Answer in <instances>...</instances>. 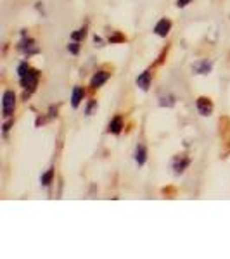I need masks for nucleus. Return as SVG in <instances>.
<instances>
[{
    "label": "nucleus",
    "instance_id": "f257e3e1",
    "mask_svg": "<svg viewBox=\"0 0 230 259\" xmlns=\"http://www.w3.org/2000/svg\"><path fill=\"white\" fill-rule=\"evenodd\" d=\"M18 74H19L21 87H23L24 90H28L31 94V92L36 89V85H39L40 73L36 69L30 68V66H28L26 62H21L19 68H18Z\"/></svg>",
    "mask_w": 230,
    "mask_h": 259
},
{
    "label": "nucleus",
    "instance_id": "f03ea898",
    "mask_svg": "<svg viewBox=\"0 0 230 259\" xmlns=\"http://www.w3.org/2000/svg\"><path fill=\"white\" fill-rule=\"evenodd\" d=\"M16 109V94L12 90H6L2 97V112L6 118H11Z\"/></svg>",
    "mask_w": 230,
    "mask_h": 259
},
{
    "label": "nucleus",
    "instance_id": "7ed1b4c3",
    "mask_svg": "<svg viewBox=\"0 0 230 259\" xmlns=\"http://www.w3.org/2000/svg\"><path fill=\"white\" fill-rule=\"evenodd\" d=\"M18 49L23 54H26V56H33V54H39L40 52V49L35 45V40H33V38H26V35H24V38L19 41Z\"/></svg>",
    "mask_w": 230,
    "mask_h": 259
},
{
    "label": "nucleus",
    "instance_id": "20e7f679",
    "mask_svg": "<svg viewBox=\"0 0 230 259\" xmlns=\"http://www.w3.org/2000/svg\"><path fill=\"white\" fill-rule=\"evenodd\" d=\"M196 106H198V111L201 116H210L213 112V102L208 97H199Z\"/></svg>",
    "mask_w": 230,
    "mask_h": 259
},
{
    "label": "nucleus",
    "instance_id": "39448f33",
    "mask_svg": "<svg viewBox=\"0 0 230 259\" xmlns=\"http://www.w3.org/2000/svg\"><path fill=\"white\" fill-rule=\"evenodd\" d=\"M111 78V73H107V71H97V73L92 76L90 80V87L92 89H99V87H102L104 83Z\"/></svg>",
    "mask_w": 230,
    "mask_h": 259
},
{
    "label": "nucleus",
    "instance_id": "423d86ee",
    "mask_svg": "<svg viewBox=\"0 0 230 259\" xmlns=\"http://www.w3.org/2000/svg\"><path fill=\"white\" fill-rule=\"evenodd\" d=\"M170 30H171V21L170 19H160L156 23V26H154L156 35L161 36V38H166V35L170 33Z\"/></svg>",
    "mask_w": 230,
    "mask_h": 259
},
{
    "label": "nucleus",
    "instance_id": "0eeeda50",
    "mask_svg": "<svg viewBox=\"0 0 230 259\" xmlns=\"http://www.w3.org/2000/svg\"><path fill=\"white\" fill-rule=\"evenodd\" d=\"M189 164H190V159H189V157H185V156H177V157L173 159V169H175V173H177V175L183 173V171L189 168Z\"/></svg>",
    "mask_w": 230,
    "mask_h": 259
},
{
    "label": "nucleus",
    "instance_id": "6e6552de",
    "mask_svg": "<svg viewBox=\"0 0 230 259\" xmlns=\"http://www.w3.org/2000/svg\"><path fill=\"white\" fill-rule=\"evenodd\" d=\"M150 81H152V74H150V71L147 69V71H144V73L139 74V78H137V87L142 89L144 92H147L149 87H150Z\"/></svg>",
    "mask_w": 230,
    "mask_h": 259
},
{
    "label": "nucleus",
    "instance_id": "1a4fd4ad",
    "mask_svg": "<svg viewBox=\"0 0 230 259\" xmlns=\"http://www.w3.org/2000/svg\"><path fill=\"white\" fill-rule=\"evenodd\" d=\"M192 68H194V71L198 74H208V73H211V69H213V61H208V59L198 61Z\"/></svg>",
    "mask_w": 230,
    "mask_h": 259
},
{
    "label": "nucleus",
    "instance_id": "9d476101",
    "mask_svg": "<svg viewBox=\"0 0 230 259\" xmlns=\"http://www.w3.org/2000/svg\"><path fill=\"white\" fill-rule=\"evenodd\" d=\"M121 130H123V118H121V116H114V118L111 119L109 126H107V132L112 133V135H120Z\"/></svg>",
    "mask_w": 230,
    "mask_h": 259
},
{
    "label": "nucleus",
    "instance_id": "9b49d317",
    "mask_svg": "<svg viewBox=\"0 0 230 259\" xmlns=\"http://www.w3.org/2000/svg\"><path fill=\"white\" fill-rule=\"evenodd\" d=\"M83 97H85V90H83L82 87H74V89H73V95H71V106L76 109V107L82 104Z\"/></svg>",
    "mask_w": 230,
    "mask_h": 259
},
{
    "label": "nucleus",
    "instance_id": "f8f14e48",
    "mask_svg": "<svg viewBox=\"0 0 230 259\" xmlns=\"http://www.w3.org/2000/svg\"><path fill=\"white\" fill-rule=\"evenodd\" d=\"M145 161H147V149L144 145H137L135 149V162L139 166H144Z\"/></svg>",
    "mask_w": 230,
    "mask_h": 259
},
{
    "label": "nucleus",
    "instance_id": "ddd939ff",
    "mask_svg": "<svg viewBox=\"0 0 230 259\" xmlns=\"http://www.w3.org/2000/svg\"><path fill=\"white\" fill-rule=\"evenodd\" d=\"M52 180H54V168H50V169L45 171L44 175H42L40 182H42V185H44V187H49L50 183H52Z\"/></svg>",
    "mask_w": 230,
    "mask_h": 259
},
{
    "label": "nucleus",
    "instance_id": "4468645a",
    "mask_svg": "<svg viewBox=\"0 0 230 259\" xmlns=\"http://www.w3.org/2000/svg\"><path fill=\"white\" fill-rule=\"evenodd\" d=\"M107 41H109V44H121V41H127V36L121 35V33H118V31H114L109 38H107Z\"/></svg>",
    "mask_w": 230,
    "mask_h": 259
},
{
    "label": "nucleus",
    "instance_id": "2eb2a0df",
    "mask_svg": "<svg viewBox=\"0 0 230 259\" xmlns=\"http://www.w3.org/2000/svg\"><path fill=\"white\" fill-rule=\"evenodd\" d=\"M160 106L161 107H173L175 106V97L168 95V97H161L160 99Z\"/></svg>",
    "mask_w": 230,
    "mask_h": 259
},
{
    "label": "nucleus",
    "instance_id": "dca6fc26",
    "mask_svg": "<svg viewBox=\"0 0 230 259\" xmlns=\"http://www.w3.org/2000/svg\"><path fill=\"white\" fill-rule=\"evenodd\" d=\"M87 36V31H85V28H83V30H76L73 33V35H71V38H73L74 41H80V40H83Z\"/></svg>",
    "mask_w": 230,
    "mask_h": 259
},
{
    "label": "nucleus",
    "instance_id": "f3484780",
    "mask_svg": "<svg viewBox=\"0 0 230 259\" xmlns=\"http://www.w3.org/2000/svg\"><path fill=\"white\" fill-rule=\"evenodd\" d=\"M68 50L73 54V56H76V54L80 52V44H78V41H71V44L68 45Z\"/></svg>",
    "mask_w": 230,
    "mask_h": 259
},
{
    "label": "nucleus",
    "instance_id": "a211bd4d",
    "mask_svg": "<svg viewBox=\"0 0 230 259\" xmlns=\"http://www.w3.org/2000/svg\"><path fill=\"white\" fill-rule=\"evenodd\" d=\"M94 109H97V100H90L89 106H87V109H85V114L87 116H92Z\"/></svg>",
    "mask_w": 230,
    "mask_h": 259
},
{
    "label": "nucleus",
    "instance_id": "6ab92c4d",
    "mask_svg": "<svg viewBox=\"0 0 230 259\" xmlns=\"http://www.w3.org/2000/svg\"><path fill=\"white\" fill-rule=\"evenodd\" d=\"M12 124H14V119H9V121H6V123H4V128H2V130H4V133H7V132H9Z\"/></svg>",
    "mask_w": 230,
    "mask_h": 259
},
{
    "label": "nucleus",
    "instance_id": "aec40b11",
    "mask_svg": "<svg viewBox=\"0 0 230 259\" xmlns=\"http://www.w3.org/2000/svg\"><path fill=\"white\" fill-rule=\"evenodd\" d=\"M189 4H190V0H177L178 7H185V6H189Z\"/></svg>",
    "mask_w": 230,
    "mask_h": 259
},
{
    "label": "nucleus",
    "instance_id": "412c9836",
    "mask_svg": "<svg viewBox=\"0 0 230 259\" xmlns=\"http://www.w3.org/2000/svg\"><path fill=\"white\" fill-rule=\"evenodd\" d=\"M94 41H95V44H97V47H102V45H100V44H102V40H100L99 36H95V38H94Z\"/></svg>",
    "mask_w": 230,
    "mask_h": 259
}]
</instances>
